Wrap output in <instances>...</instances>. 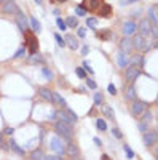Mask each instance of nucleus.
I'll use <instances>...</instances> for the list:
<instances>
[{
	"mask_svg": "<svg viewBox=\"0 0 158 160\" xmlns=\"http://www.w3.org/2000/svg\"><path fill=\"white\" fill-rule=\"evenodd\" d=\"M133 47L138 51L147 53V51H150V48H155V39H150L149 35L138 34V35L133 39Z\"/></svg>",
	"mask_w": 158,
	"mask_h": 160,
	"instance_id": "1",
	"label": "nucleus"
},
{
	"mask_svg": "<svg viewBox=\"0 0 158 160\" xmlns=\"http://www.w3.org/2000/svg\"><path fill=\"white\" fill-rule=\"evenodd\" d=\"M56 135L61 138V140H66L67 143L72 141V133H74V128H72V123H66V122H56Z\"/></svg>",
	"mask_w": 158,
	"mask_h": 160,
	"instance_id": "2",
	"label": "nucleus"
},
{
	"mask_svg": "<svg viewBox=\"0 0 158 160\" xmlns=\"http://www.w3.org/2000/svg\"><path fill=\"white\" fill-rule=\"evenodd\" d=\"M24 34H26V47L24 48H27L31 54L39 53V40H37V37H35V34L29 32V31H26Z\"/></svg>",
	"mask_w": 158,
	"mask_h": 160,
	"instance_id": "3",
	"label": "nucleus"
},
{
	"mask_svg": "<svg viewBox=\"0 0 158 160\" xmlns=\"http://www.w3.org/2000/svg\"><path fill=\"white\" fill-rule=\"evenodd\" d=\"M141 75V69L138 67V66H129L128 69H126V74H125V79H126V82H129V83H133L136 79H138Z\"/></svg>",
	"mask_w": 158,
	"mask_h": 160,
	"instance_id": "4",
	"label": "nucleus"
},
{
	"mask_svg": "<svg viewBox=\"0 0 158 160\" xmlns=\"http://www.w3.org/2000/svg\"><path fill=\"white\" fill-rule=\"evenodd\" d=\"M102 3H104V0H83L82 6L86 11H97Z\"/></svg>",
	"mask_w": 158,
	"mask_h": 160,
	"instance_id": "5",
	"label": "nucleus"
},
{
	"mask_svg": "<svg viewBox=\"0 0 158 160\" xmlns=\"http://www.w3.org/2000/svg\"><path fill=\"white\" fill-rule=\"evenodd\" d=\"M50 147H51V149L56 152V155L66 154V146L62 144V141L59 140V138H53L51 143H50Z\"/></svg>",
	"mask_w": 158,
	"mask_h": 160,
	"instance_id": "6",
	"label": "nucleus"
},
{
	"mask_svg": "<svg viewBox=\"0 0 158 160\" xmlns=\"http://www.w3.org/2000/svg\"><path fill=\"white\" fill-rule=\"evenodd\" d=\"M2 11L3 13H6V15H16V13L19 11V8H18V5H16V2L14 0H5V3L2 5Z\"/></svg>",
	"mask_w": 158,
	"mask_h": 160,
	"instance_id": "7",
	"label": "nucleus"
},
{
	"mask_svg": "<svg viewBox=\"0 0 158 160\" xmlns=\"http://www.w3.org/2000/svg\"><path fill=\"white\" fill-rule=\"evenodd\" d=\"M147 110V104L145 102H142V101H138V99H134V102H133V106H131V112H133V115H142L144 112Z\"/></svg>",
	"mask_w": 158,
	"mask_h": 160,
	"instance_id": "8",
	"label": "nucleus"
},
{
	"mask_svg": "<svg viewBox=\"0 0 158 160\" xmlns=\"http://www.w3.org/2000/svg\"><path fill=\"white\" fill-rule=\"evenodd\" d=\"M16 24L19 26V29L23 32L29 31V21H27V18H26V15L23 11H18L16 13Z\"/></svg>",
	"mask_w": 158,
	"mask_h": 160,
	"instance_id": "9",
	"label": "nucleus"
},
{
	"mask_svg": "<svg viewBox=\"0 0 158 160\" xmlns=\"http://www.w3.org/2000/svg\"><path fill=\"white\" fill-rule=\"evenodd\" d=\"M152 23H150L149 19H142L139 26H138V29H139V34H142V35H150V31H152Z\"/></svg>",
	"mask_w": 158,
	"mask_h": 160,
	"instance_id": "10",
	"label": "nucleus"
},
{
	"mask_svg": "<svg viewBox=\"0 0 158 160\" xmlns=\"http://www.w3.org/2000/svg\"><path fill=\"white\" fill-rule=\"evenodd\" d=\"M144 144L145 146H153V144H156V131L153 130V131H147V133H144Z\"/></svg>",
	"mask_w": 158,
	"mask_h": 160,
	"instance_id": "11",
	"label": "nucleus"
},
{
	"mask_svg": "<svg viewBox=\"0 0 158 160\" xmlns=\"http://www.w3.org/2000/svg\"><path fill=\"white\" fill-rule=\"evenodd\" d=\"M136 29H138V24L133 23V21H126V23L123 24V27H121V31H123L125 35H133V34L136 32Z\"/></svg>",
	"mask_w": 158,
	"mask_h": 160,
	"instance_id": "12",
	"label": "nucleus"
},
{
	"mask_svg": "<svg viewBox=\"0 0 158 160\" xmlns=\"http://www.w3.org/2000/svg\"><path fill=\"white\" fill-rule=\"evenodd\" d=\"M112 13H113L112 5L105 3V2L101 5V8H99V16H101V18H110V16H112Z\"/></svg>",
	"mask_w": 158,
	"mask_h": 160,
	"instance_id": "13",
	"label": "nucleus"
},
{
	"mask_svg": "<svg viewBox=\"0 0 158 160\" xmlns=\"http://www.w3.org/2000/svg\"><path fill=\"white\" fill-rule=\"evenodd\" d=\"M39 95H40L46 102H53V91H51V90L42 87V88H39Z\"/></svg>",
	"mask_w": 158,
	"mask_h": 160,
	"instance_id": "14",
	"label": "nucleus"
},
{
	"mask_svg": "<svg viewBox=\"0 0 158 160\" xmlns=\"http://www.w3.org/2000/svg\"><path fill=\"white\" fill-rule=\"evenodd\" d=\"M128 64H131V66H139V69H141V67H144V64H145V59H144L142 54H136V56L131 58V61H128Z\"/></svg>",
	"mask_w": 158,
	"mask_h": 160,
	"instance_id": "15",
	"label": "nucleus"
},
{
	"mask_svg": "<svg viewBox=\"0 0 158 160\" xmlns=\"http://www.w3.org/2000/svg\"><path fill=\"white\" fill-rule=\"evenodd\" d=\"M120 47H121V50H123V53H129L133 50V40L131 39H123Z\"/></svg>",
	"mask_w": 158,
	"mask_h": 160,
	"instance_id": "16",
	"label": "nucleus"
},
{
	"mask_svg": "<svg viewBox=\"0 0 158 160\" xmlns=\"http://www.w3.org/2000/svg\"><path fill=\"white\" fill-rule=\"evenodd\" d=\"M53 102H54V104H57V106H61V107H67L66 99H64L59 93H56V91H53Z\"/></svg>",
	"mask_w": 158,
	"mask_h": 160,
	"instance_id": "17",
	"label": "nucleus"
},
{
	"mask_svg": "<svg viewBox=\"0 0 158 160\" xmlns=\"http://www.w3.org/2000/svg\"><path fill=\"white\" fill-rule=\"evenodd\" d=\"M149 21L153 26H156V23H158V19H156V5H152L149 8Z\"/></svg>",
	"mask_w": 158,
	"mask_h": 160,
	"instance_id": "18",
	"label": "nucleus"
},
{
	"mask_svg": "<svg viewBox=\"0 0 158 160\" xmlns=\"http://www.w3.org/2000/svg\"><path fill=\"white\" fill-rule=\"evenodd\" d=\"M8 147H10L11 151L16 152L18 155H24V149H23V147H19L18 143L14 141V140H10V141H8Z\"/></svg>",
	"mask_w": 158,
	"mask_h": 160,
	"instance_id": "19",
	"label": "nucleus"
},
{
	"mask_svg": "<svg viewBox=\"0 0 158 160\" xmlns=\"http://www.w3.org/2000/svg\"><path fill=\"white\" fill-rule=\"evenodd\" d=\"M64 40H66V45L70 48V50H77V48H78V40H77L75 37L67 35V37L64 39Z\"/></svg>",
	"mask_w": 158,
	"mask_h": 160,
	"instance_id": "20",
	"label": "nucleus"
},
{
	"mask_svg": "<svg viewBox=\"0 0 158 160\" xmlns=\"http://www.w3.org/2000/svg\"><path fill=\"white\" fill-rule=\"evenodd\" d=\"M96 35H97V39H101V40H112L113 34H112V31L105 29V31H99Z\"/></svg>",
	"mask_w": 158,
	"mask_h": 160,
	"instance_id": "21",
	"label": "nucleus"
},
{
	"mask_svg": "<svg viewBox=\"0 0 158 160\" xmlns=\"http://www.w3.org/2000/svg\"><path fill=\"white\" fill-rule=\"evenodd\" d=\"M29 62H31V64H43V62H45V59H43L42 54L34 53V54H31V58H29Z\"/></svg>",
	"mask_w": 158,
	"mask_h": 160,
	"instance_id": "22",
	"label": "nucleus"
},
{
	"mask_svg": "<svg viewBox=\"0 0 158 160\" xmlns=\"http://www.w3.org/2000/svg\"><path fill=\"white\" fill-rule=\"evenodd\" d=\"M66 154H69L70 157H78V155H80V151H78V147H77V146H74V144H69L67 147H66Z\"/></svg>",
	"mask_w": 158,
	"mask_h": 160,
	"instance_id": "23",
	"label": "nucleus"
},
{
	"mask_svg": "<svg viewBox=\"0 0 158 160\" xmlns=\"http://www.w3.org/2000/svg\"><path fill=\"white\" fill-rule=\"evenodd\" d=\"M117 61H118V67H126L128 66V58H126V53L120 51L118 56H117Z\"/></svg>",
	"mask_w": 158,
	"mask_h": 160,
	"instance_id": "24",
	"label": "nucleus"
},
{
	"mask_svg": "<svg viewBox=\"0 0 158 160\" xmlns=\"http://www.w3.org/2000/svg\"><path fill=\"white\" fill-rule=\"evenodd\" d=\"M29 24H31V27H32V29L35 31V32H40L42 31V26H40V21L37 19V18H35V16H32L31 19H29Z\"/></svg>",
	"mask_w": 158,
	"mask_h": 160,
	"instance_id": "25",
	"label": "nucleus"
},
{
	"mask_svg": "<svg viewBox=\"0 0 158 160\" xmlns=\"http://www.w3.org/2000/svg\"><path fill=\"white\" fill-rule=\"evenodd\" d=\"M125 95H126V98H128V99L134 101V99H136V88H134L133 85H131V87H128V88H126V93H125Z\"/></svg>",
	"mask_w": 158,
	"mask_h": 160,
	"instance_id": "26",
	"label": "nucleus"
},
{
	"mask_svg": "<svg viewBox=\"0 0 158 160\" xmlns=\"http://www.w3.org/2000/svg\"><path fill=\"white\" fill-rule=\"evenodd\" d=\"M64 23H66L67 27H77V26H78V19H77L75 16H69L66 21H64Z\"/></svg>",
	"mask_w": 158,
	"mask_h": 160,
	"instance_id": "27",
	"label": "nucleus"
},
{
	"mask_svg": "<svg viewBox=\"0 0 158 160\" xmlns=\"http://www.w3.org/2000/svg\"><path fill=\"white\" fill-rule=\"evenodd\" d=\"M138 128H139V131H141V133H147V131L150 130V123L144 122V120H139V125H138Z\"/></svg>",
	"mask_w": 158,
	"mask_h": 160,
	"instance_id": "28",
	"label": "nucleus"
},
{
	"mask_svg": "<svg viewBox=\"0 0 158 160\" xmlns=\"http://www.w3.org/2000/svg\"><path fill=\"white\" fill-rule=\"evenodd\" d=\"M102 114L107 117V119H113V109L110 106H104L102 107Z\"/></svg>",
	"mask_w": 158,
	"mask_h": 160,
	"instance_id": "29",
	"label": "nucleus"
},
{
	"mask_svg": "<svg viewBox=\"0 0 158 160\" xmlns=\"http://www.w3.org/2000/svg\"><path fill=\"white\" fill-rule=\"evenodd\" d=\"M32 160H46V155L40 151H34L32 152Z\"/></svg>",
	"mask_w": 158,
	"mask_h": 160,
	"instance_id": "30",
	"label": "nucleus"
},
{
	"mask_svg": "<svg viewBox=\"0 0 158 160\" xmlns=\"http://www.w3.org/2000/svg\"><path fill=\"white\" fill-rule=\"evenodd\" d=\"M96 127H97L99 131H105V130H107V123H105L104 119H97V120H96Z\"/></svg>",
	"mask_w": 158,
	"mask_h": 160,
	"instance_id": "31",
	"label": "nucleus"
},
{
	"mask_svg": "<svg viewBox=\"0 0 158 160\" xmlns=\"http://www.w3.org/2000/svg\"><path fill=\"white\" fill-rule=\"evenodd\" d=\"M57 119H59V120H62V122H66V123H72L70 117H69L66 112H57Z\"/></svg>",
	"mask_w": 158,
	"mask_h": 160,
	"instance_id": "32",
	"label": "nucleus"
},
{
	"mask_svg": "<svg viewBox=\"0 0 158 160\" xmlns=\"http://www.w3.org/2000/svg\"><path fill=\"white\" fill-rule=\"evenodd\" d=\"M94 104H96V106H102V104H104V96L101 93L94 95Z\"/></svg>",
	"mask_w": 158,
	"mask_h": 160,
	"instance_id": "33",
	"label": "nucleus"
},
{
	"mask_svg": "<svg viewBox=\"0 0 158 160\" xmlns=\"http://www.w3.org/2000/svg\"><path fill=\"white\" fill-rule=\"evenodd\" d=\"M86 26L91 27V29H96V26H97V19H96V18H88V19H86Z\"/></svg>",
	"mask_w": 158,
	"mask_h": 160,
	"instance_id": "34",
	"label": "nucleus"
},
{
	"mask_svg": "<svg viewBox=\"0 0 158 160\" xmlns=\"http://www.w3.org/2000/svg\"><path fill=\"white\" fill-rule=\"evenodd\" d=\"M142 115H144V117H142L141 120L147 122V123H152V120H153V115H152V112H147V110H145V112H144Z\"/></svg>",
	"mask_w": 158,
	"mask_h": 160,
	"instance_id": "35",
	"label": "nucleus"
},
{
	"mask_svg": "<svg viewBox=\"0 0 158 160\" xmlns=\"http://www.w3.org/2000/svg\"><path fill=\"white\" fill-rule=\"evenodd\" d=\"M54 40H56V43L59 45L61 48H62V47H66V40H64V39L59 35V34H54Z\"/></svg>",
	"mask_w": 158,
	"mask_h": 160,
	"instance_id": "36",
	"label": "nucleus"
},
{
	"mask_svg": "<svg viewBox=\"0 0 158 160\" xmlns=\"http://www.w3.org/2000/svg\"><path fill=\"white\" fill-rule=\"evenodd\" d=\"M66 112L69 114V117H70V120H72V122H77V120H78V115H77L72 109H67V107H66Z\"/></svg>",
	"mask_w": 158,
	"mask_h": 160,
	"instance_id": "37",
	"label": "nucleus"
},
{
	"mask_svg": "<svg viewBox=\"0 0 158 160\" xmlns=\"http://www.w3.org/2000/svg\"><path fill=\"white\" fill-rule=\"evenodd\" d=\"M75 72H77V75H78V77H80V79H86V77H88L83 67H77V69H75Z\"/></svg>",
	"mask_w": 158,
	"mask_h": 160,
	"instance_id": "38",
	"label": "nucleus"
},
{
	"mask_svg": "<svg viewBox=\"0 0 158 160\" xmlns=\"http://www.w3.org/2000/svg\"><path fill=\"white\" fill-rule=\"evenodd\" d=\"M42 72H43V75H45V79H48V80H51V79H53V72L50 71V69L43 67V69H42Z\"/></svg>",
	"mask_w": 158,
	"mask_h": 160,
	"instance_id": "39",
	"label": "nucleus"
},
{
	"mask_svg": "<svg viewBox=\"0 0 158 160\" xmlns=\"http://www.w3.org/2000/svg\"><path fill=\"white\" fill-rule=\"evenodd\" d=\"M125 152H126V157H128V158H133V157H134V152H133V149L129 147L128 144H125Z\"/></svg>",
	"mask_w": 158,
	"mask_h": 160,
	"instance_id": "40",
	"label": "nucleus"
},
{
	"mask_svg": "<svg viewBox=\"0 0 158 160\" xmlns=\"http://www.w3.org/2000/svg\"><path fill=\"white\" fill-rule=\"evenodd\" d=\"M83 69H85V72L94 74V71H93V67L90 66V62H88V61H83Z\"/></svg>",
	"mask_w": 158,
	"mask_h": 160,
	"instance_id": "41",
	"label": "nucleus"
},
{
	"mask_svg": "<svg viewBox=\"0 0 158 160\" xmlns=\"http://www.w3.org/2000/svg\"><path fill=\"white\" fill-rule=\"evenodd\" d=\"M75 13H77V15H78V16H85V15H86V10L83 8V6H82V5H78V6H77V8H75Z\"/></svg>",
	"mask_w": 158,
	"mask_h": 160,
	"instance_id": "42",
	"label": "nucleus"
},
{
	"mask_svg": "<svg viewBox=\"0 0 158 160\" xmlns=\"http://www.w3.org/2000/svg\"><path fill=\"white\" fill-rule=\"evenodd\" d=\"M86 85H88V87H90L91 90H96V88H97L96 82H94V80H91L90 77H86Z\"/></svg>",
	"mask_w": 158,
	"mask_h": 160,
	"instance_id": "43",
	"label": "nucleus"
},
{
	"mask_svg": "<svg viewBox=\"0 0 158 160\" xmlns=\"http://www.w3.org/2000/svg\"><path fill=\"white\" fill-rule=\"evenodd\" d=\"M56 24H57V27H59L61 31H66V27H67V26H66V23H64V21H62L61 18H57V19H56Z\"/></svg>",
	"mask_w": 158,
	"mask_h": 160,
	"instance_id": "44",
	"label": "nucleus"
},
{
	"mask_svg": "<svg viewBox=\"0 0 158 160\" xmlns=\"http://www.w3.org/2000/svg\"><path fill=\"white\" fill-rule=\"evenodd\" d=\"M24 53H26V48L23 47V48H19V50L14 53V58H21V56H24Z\"/></svg>",
	"mask_w": 158,
	"mask_h": 160,
	"instance_id": "45",
	"label": "nucleus"
},
{
	"mask_svg": "<svg viewBox=\"0 0 158 160\" xmlns=\"http://www.w3.org/2000/svg\"><path fill=\"white\" fill-rule=\"evenodd\" d=\"M112 133L115 135V138H118V140H121V138H123V135H121V131H120L118 128H112Z\"/></svg>",
	"mask_w": 158,
	"mask_h": 160,
	"instance_id": "46",
	"label": "nucleus"
},
{
	"mask_svg": "<svg viewBox=\"0 0 158 160\" xmlns=\"http://www.w3.org/2000/svg\"><path fill=\"white\" fill-rule=\"evenodd\" d=\"M107 91H109L110 95H117V88H115V85H112V83H110V85L107 87Z\"/></svg>",
	"mask_w": 158,
	"mask_h": 160,
	"instance_id": "47",
	"label": "nucleus"
},
{
	"mask_svg": "<svg viewBox=\"0 0 158 160\" xmlns=\"http://www.w3.org/2000/svg\"><path fill=\"white\" fill-rule=\"evenodd\" d=\"M46 160H64L61 155H46Z\"/></svg>",
	"mask_w": 158,
	"mask_h": 160,
	"instance_id": "48",
	"label": "nucleus"
},
{
	"mask_svg": "<svg viewBox=\"0 0 158 160\" xmlns=\"http://www.w3.org/2000/svg\"><path fill=\"white\" fill-rule=\"evenodd\" d=\"M86 35V29H85V27H80V29H78V37H85Z\"/></svg>",
	"mask_w": 158,
	"mask_h": 160,
	"instance_id": "49",
	"label": "nucleus"
},
{
	"mask_svg": "<svg viewBox=\"0 0 158 160\" xmlns=\"http://www.w3.org/2000/svg\"><path fill=\"white\" fill-rule=\"evenodd\" d=\"M88 53H90V47H88V45H85V47L82 48V54L85 56V54H88Z\"/></svg>",
	"mask_w": 158,
	"mask_h": 160,
	"instance_id": "50",
	"label": "nucleus"
},
{
	"mask_svg": "<svg viewBox=\"0 0 158 160\" xmlns=\"http://www.w3.org/2000/svg\"><path fill=\"white\" fill-rule=\"evenodd\" d=\"M48 119H50V120H56V119H57V112H56V110H53L51 115H50Z\"/></svg>",
	"mask_w": 158,
	"mask_h": 160,
	"instance_id": "51",
	"label": "nucleus"
},
{
	"mask_svg": "<svg viewBox=\"0 0 158 160\" xmlns=\"http://www.w3.org/2000/svg\"><path fill=\"white\" fill-rule=\"evenodd\" d=\"M133 2H136V0H120L121 5H129V3H133Z\"/></svg>",
	"mask_w": 158,
	"mask_h": 160,
	"instance_id": "52",
	"label": "nucleus"
},
{
	"mask_svg": "<svg viewBox=\"0 0 158 160\" xmlns=\"http://www.w3.org/2000/svg\"><path fill=\"white\" fill-rule=\"evenodd\" d=\"M13 133H14V128H10V127L5 128V135H13Z\"/></svg>",
	"mask_w": 158,
	"mask_h": 160,
	"instance_id": "53",
	"label": "nucleus"
},
{
	"mask_svg": "<svg viewBox=\"0 0 158 160\" xmlns=\"http://www.w3.org/2000/svg\"><path fill=\"white\" fill-rule=\"evenodd\" d=\"M93 141H94V144H96V146H102V141H101L99 138H94Z\"/></svg>",
	"mask_w": 158,
	"mask_h": 160,
	"instance_id": "54",
	"label": "nucleus"
},
{
	"mask_svg": "<svg viewBox=\"0 0 158 160\" xmlns=\"http://www.w3.org/2000/svg\"><path fill=\"white\" fill-rule=\"evenodd\" d=\"M141 15V10H136V11H133V16L136 18V16H139Z\"/></svg>",
	"mask_w": 158,
	"mask_h": 160,
	"instance_id": "55",
	"label": "nucleus"
},
{
	"mask_svg": "<svg viewBox=\"0 0 158 160\" xmlns=\"http://www.w3.org/2000/svg\"><path fill=\"white\" fill-rule=\"evenodd\" d=\"M51 2H54V3H62V2H67V0H51Z\"/></svg>",
	"mask_w": 158,
	"mask_h": 160,
	"instance_id": "56",
	"label": "nucleus"
},
{
	"mask_svg": "<svg viewBox=\"0 0 158 160\" xmlns=\"http://www.w3.org/2000/svg\"><path fill=\"white\" fill-rule=\"evenodd\" d=\"M59 13H61L59 10H54V11H53V15H54V16H59Z\"/></svg>",
	"mask_w": 158,
	"mask_h": 160,
	"instance_id": "57",
	"label": "nucleus"
},
{
	"mask_svg": "<svg viewBox=\"0 0 158 160\" xmlns=\"http://www.w3.org/2000/svg\"><path fill=\"white\" fill-rule=\"evenodd\" d=\"M34 2L37 3V5H42V0H34Z\"/></svg>",
	"mask_w": 158,
	"mask_h": 160,
	"instance_id": "58",
	"label": "nucleus"
},
{
	"mask_svg": "<svg viewBox=\"0 0 158 160\" xmlns=\"http://www.w3.org/2000/svg\"><path fill=\"white\" fill-rule=\"evenodd\" d=\"M0 143H3V135L0 133Z\"/></svg>",
	"mask_w": 158,
	"mask_h": 160,
	"instance_id": "59",
	"label": "nucleus"
},
{
	"mask_svg": "<svg viewBox=\"0 0 158 160\" xmlns=\"http://www.w3.org/2000/svg\"><path fill=\"white\" fill-rule=\"evenodd\" d=\"M102 160H110V158H109V157H107V155H104V157H102Z\"/></svg>",
	"mask_w": 158,
	"mask_h": 160,
	"instance_id": "60",
	"label": "nucleus"
},
{
	"mask_svg": "<svg viewBox=\"0 0 158 160\" xmlns=\"http://www.w3.org/2000/svg\"><path fill=\"white\" fill-rule=\"evenodd\" d=\"M72 160H80V158H78V157H72Z\"/></svg>",
	"mask_w": 158,
	"mask_h": 160,
	"instance_id": "61",
	"label": "nucleus"
},
{
	"mask_svg": "<svg viewBox=\"0 0 158 160\" xmlns=\"http://www.w3.org/2000/svg\"><path fill=\"white\" fill-rule=\"evenodd\" d=\"M0 2H5V0H0Z\"/></svg>",
	"mask_w": 158,
	"mask_h": 160,
	"instance_id": "62",
	"label": "nucleus"
}]
</instances>
